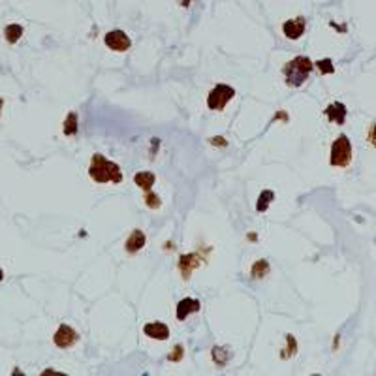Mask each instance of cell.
I'll return each instance as SVG.
<instances>
[{"instance_id": "cell-4", "label": "cell", "mask_w": 376, "mask_h": 376, "mask_svg": "<svg viewBox=\"0 0 376 376\" xmlns=\"http://www.w3.org/2000/svg\"><path fill=\"white\" fill-rule=\"evenodd\" d=\"M232 98H235L234 86L218 83V85L209 92V96H207V106H209V110H212V111H222Z\"/></svg>"}, {"instance_id": "cell-10", "label": "cell", "mask_w": 376, "mask_h": 376, "mask_svg": "<svg viewBox=\"0 0 376 376\" xmlns=\"http://www.w3.org/2000/svg\"><path fill=\"white\" fill-rule=\"evenodd\" d=\"M202 308V303L198 301V299H192V298H184L179 301V305H177V320L182 322L186 320L190 314L198 312Z\"/></svg>"}, {"instance_id": "cell-12", "label": "cell", "mask_w": 376, "mask_h": 376, "mask_svg": "<svg viewBox=\"0 0 376 376\" xmlns=\"http://www.w3.org/2000/svg\"><path fill=\"white\" fill-rule=\"evenodd\" d=\"M200 262H202V260H200L198 254H184V256H180L179 269H180V273H182V276H184V278H190L192 269L200 266Z\"/></svg>"}, {"instance_id": "cell-16", "label": "cell", "mask_w": 376, "mask_h": 376, "mask_svg": "<svg viewBox=\"0 0 376 376\" xmlns=\"http://www.w3.org/2000/svg\"><path fill=\"white\" fill-rule=\"evenodd\" d=\"M4 36H6V40H8L10 44H16L17 40L23 36V26H21V24H17V23L8 24V26H6V30H4Z\"/></svg>"}, {"instance_id": "cell-23", "label": "cell", "mask_w": 376, "mask_h": 376, "mask_svg": "<svg viewBox=\"0 0 376 376\" xmlns=\"http://www.w3.org/2000/svg\"><path fill=\"white\" fill-rule=\"evenodd\" d=\"M367 138H368V143H370L372 147H376V122L370 126V130H368Z\"/></svg>"}, {"instance_id": "cell-15", "label": "cell", "mask_w": 376, "mask_h": 376, "mask_svg": "<svg viewBox=\"0 0 376 376\" xmlns=\"http://www.w3.org/2000/svg\"><path fill=\"white\" fill-rule=\"evenodd\" d=\"M274 200V192L273 190H264L262 194H260L258 198V204H256V209H258V212H264L269 209V204Z\"/></svg>"}, {"instance_id": "cell-1", "label": "cell", "mask_w": 376, "mask_h": 376, "mask_svg": "<svg viewBox=\"0 0 376 376\" xmlns=\"http://www.w3.org/2000/svg\"><path fill=\"white\" fill-rule=\"evenodd\" d=\"M88 175L94 182H120L122 180V173H120V168H118L115 162L108 160L102 154H94L92 160H90V168H88Z\"/></svg>"}, {"instance_id": "cell-13", "label": "cell", "mask_w": 376, "mask_h": 376, "mask_svg": "<svg viewBox=\"0 0 376 376\" xmlns=\"http://www.w3.org/2000/svg\"><path fill=\"white\" fill-rule=\"evenodd\" d=\"M154 180H156V175H154V173H150V172H140V173H136V175H134V182H136L141 190H145V192L152 188Z\"/></svg>"}, {"instance_id": "cell-18", "label": "cell", "mask_w": 376, "mask_h": 376, "mask_svg": "<svg viewBox=\"0 0 376 376\" xmlns=\"http://www.w3.org/2000/svg\"><path fill=\"white\" fill-rule=\"evenodd\" d=\"M224 352H226V348H212V360H214V363L220 365V367H224L228 361H230V358H232V354L222 356Z\"/></svg>"}, {"instance_id": "cell-27", "label": "cell", "mask_w": 376, "mask_h": 376, "mask_svg": "<svg viewBox=\"0 0 376 376\" xmlns=\"http://www.w3.org/2000/svg\"><path fill=\"white\" fill-rule=\"evenodd\" d=\"M186 2H190V0H186Z\"/></svg>"}, {"instance_id": "cell-19", "label": "cell", "mask_w": 376, "mask_h": 376, "mask_svg": "<svg viewBox=\"0 0 376 376\" xmlns=\"http://www.w3.org/2000/svg\"><path fill=\"white\" fill-rule=\"evenodd\" d=\"M286 340H288V348L282 352V358L286 360V358H290V356H296V352H298V342H296V337L294 335H286Z\"/></svg>"}, {"instance_id": "cell-3", "label": "cell", "mask_w": 376, "mask_h": 376, "mask_svg": "<svg viewBox=\"0 0 376 376\" xmlns=\"http://www.w3.org/2000/svg\"><path fill=\"white\" fill-rule=\"evenodd\" d=\"M354 158V149L352 143L348 140V136L340 134L337 140L333 141L331 145V156H329V164L335 168H348L352 164Z\"/></svg>"}, {"instance_id": "cell-25", "label": "cell", "mask_w": 376, "mask_h": 376, "mask_svg": "<svg viewBox=\"0 0 376 376\" xmlns=\"http://www.w3.org/2000/svg\"><path fill=\"white\" fill-rule=\"evenodd\" d=\"M2 106H4V100H2V98H0V111H2Z\"/></svg>"}, {"instance_id": "cell-26", "label": "cell", "mask_w": 376, "mask_h": 376, "mask_svg": "<svg viewBox=\"0 0 376 376\" xmlns=\"http://www.w3.org/2000/svg\"><path fill=\"white\" fill-rule=\"evenodd\" d=\"M2 278H4V273H2V269H0V280H2Z\"/></svg>"}, {"instance_id": "cell-21", "label": "cell", "mask_w": 376, "mask_h": 376, "mask_svg": "<svg viewBox=\"0 0 376 376\" xmlns=\"http://www.w3.org/2000/svg\"><path fill=\"white\" fill-rule=\"evenodd\" d=\"M145 204H147V207H149V209H158L162 202H160V198H158L154 192L147 190V192H145Z\"/></svg>"}, {"instance_id": "cell-14", "label": "cell", "mask_w": 376, "mask_h": 376, "mask_svg": "<svg viewBox=\"0 0 376 376\" xmlns=\"http://www.w3.org/2000/svg\"><path fill=\"white\" fill-rule=\"evenodd\" d=\"M79 130V124H78V113H68V117H66V120H64V136H76Z\"/></svg>"}, {"instance_id": "cell-2", "label": "cell", "mask_w": 376, "mask_h": 376, "mask_svg": "<svg viewBox=\"0 0 376 376\" xmlns=\"http://www.w3.org/2000/svg\"><path fill=\"white\" fill-rule=\"evenodd\" d=\"M314 70V62L308 56H296L294 60L284 64L282 74L286 78V83L290 86H301Z\"/></svg>"}, {"instance_id": "cell-17", "label": "cell", "mask_w": 376, "mask_h": 376, "mask_svg": "<svg viewBox=\"0 0 376 376\" xmlns=\"http://www.w3.org/2000/svg\"><path fill=\"white\" fill-rule=\"evenodd\" d=\"M269 273V264H267L266 260H258L254 266H252V278H264L266 274Z\"/></svg>"}, {"instance_id": "cell-22", "label": "cell", "mask_w": 376, "mask_h": 376, "mask_svg": "<svg viewBox=\"0 0 376 376\" xmlns=\"http://www.w3.org/2000/svg\"><path fill=\"white\" fill-rule=\"evenodd\" d=\"M182 352H184L182 344H177V346H175V350L170 354V361H180V360H182Z\"/></svg>"}, {"instance_id": "cell-9", "label": "cell", "mask_w": 376, "mask_h": 376, "mask_svg": "<svg viewBox=\"0 0 376 376\" xmlns=\"http://www.w3.org/2000/svg\"><path fill=\"white\" fill-rule=\"evenodd\" d=\"M143 333L149 338H156V340H168L170 338V328L164 322H150L143 328Z\"/></svg>"}, {"instance_id": "cell-20", "label": "cell", "mask_w": 376, "mask_h": 376, "mask_svg": "<svg viewBox=\"0 0 376 376\" xmlns=\"http://www.w3.org/2000/svg\"><path fill=\"white\" fill-rule=\"evenodd\" d=\"M318 70H320V74H333L335 72V66H333V60L331 58H324V60H318V62L314 64Z\"/></svg>"}, {"instance_id": "cell-7", "label": "cell", "mask_w": 376, "mask_h": 376, "mask_svg": "<svg viewBox=\"0 0 376 376\" xmlns=\"http://www.w3.org/2000/svg\"><path fill=\"white\" fill-rule=\"evenodd\" d=\"M306 28L305 17H296V19H288L286 23L282 24V32L284 36L290 40H298L303 36V32Z\"/></svg>"}, {"instance_id": "cell-5", "label": "cell", "mask_w": 376, "mask_h": 376, "mask_svg": "<svg viewBox=\"0 0 376 376\" xmlns=\"http://www.w3.org/2000/svg\"><path fill=\"white\" fill-rule=\"evenodd\" d=\"M104 42H106V46H108V49H111V51H118V53H122V51H128L130 49V46H132V42H130V38H128V34L122 30H111L106 34V38H104Z\"/></svg>"}, {"instance_id": "cell-6", "label": "cell", "mask_w": 376, "mask_h": 376, "mask_svg": "<svg viewBox=\"0 0 376 376\" xmlns=\"http://www.w3.org/2000/svg\"><path fill=\"white\" fill-rule=\"evenodd\" d=\"M78 338H79L78 331L74 328H70V326L62 324L60 328L56 329L53 340H55V344L58 346V348H70V346H74L78 342Z\"/></svg>"}, {"instance_id": "cell-8", "label": "cell", "mask_w": 376, "mask_h": 376, "mask_svg": "<svg viewBox=\"0 0 376 376\" xmlns=\"http://www.w3.org/2000/svg\"><path fill=\"white\" fill-rule=\"evenodd\" d=\"M324 113H326V117H328L331 122H335V124H344L348 110H346V106L342 102H331L328 108L324 110Z\"/></svg>"}, {"instance_id": "cell-24", "label": "cell", "mask_w": 376, "mask_h": 376, "mask_svg": "<svg viewBox=\"0 0 376 376\" xmlns=\"http://www.w3.org/2000/svg\"><path fill=\"white\" fill-rule=\"evenodd\" d=\"M211 143H212V145H216V147H218V145H220V147H226V145H228L224 138H212Z\"/></svg>"}, {"instance_id": "cell-11", "label": "cell", "mask_w": 376, "mask_h": 376, "mask_svg": "<svg viewBox=\"0 0 376 376\" xmlns=\"http://www.w3.org/2000/svg\"><path fill=\"white\" fill-rule=\"evenodd\" d=\"M145 243H147V237H145V234L141 232V230H134L132 235L126 239V252H130V254H134V252L141 250L143 246H145Z\"/></svg>"}]
</instances>
